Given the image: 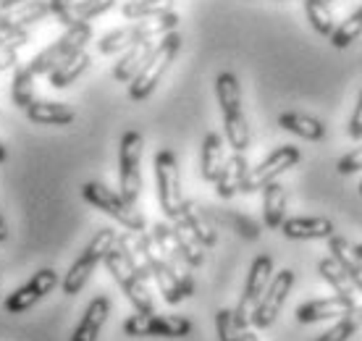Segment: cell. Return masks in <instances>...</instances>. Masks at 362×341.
Instances as JSON below:
<instances>
[{
  "mask_svg": "<svg viewBox=\"0 0 362 341\" xmlns=\"http://www.w3.org/2000/svg\"><path fill=\"white\" fill-rule=\"evenodd\" d=\"M294 270L291 268H284L279 273H273L271 284L268 289L263 291V296L257 299V305L252 310V318H250V325L257 328V331H265V328H271L276 323V318H279L281 307L286 302V296H289L291 287H294Z\"/></svg>",
  "mask_w": 362,
  "mask_h": 341,
  "instance_id": "10",
  "label": "cell"
},
{
  "mask_svg": "<svg viewBox=\"0 0 362 341\" xmlns=\"http://www.w3.org/2000/svg\"><path fill=\"white\" fill-rule=\"evenodd\" d=\"M192 331L194 325L184 315L136 313L124 320V333L132 339H187Z\"/></svg>",
  "mask_w": 362,
  "mask_h": 341,
  "instance_id": "9",
  "label": "cell"
},
{
  "mask_svg": "<svg viewBox=\"0 0 362 341\" xmlns=\"http://www.w3.org/2000/svg\"><path fill=\"white\" fill-rule=\"evenodd\" d=\"M92 40V24L90 21H76L71 27H66V32L55 42L40 50V53L27 63V69L35 76H42V74H50L55 66H61L66 58H71L74 53H79L87 47V42Z\"/></svg>",
  "mask_w": 362,
  "mask_h": 341,
  "instance_id": "6",
  "label": "cell"
},
{
  "mask_svg": "<svg viewBox=\"0 0 362 341\" xmlns=\"http://www.w3.org/2000/svg\"><path fill=\"white\" fill-rule=\"evenodd\" d=\"M50 13V0H29L16 8L0 11V29H29L37 21H45Z\"/></svg>",
  "mask_w": 362,
  "mask_h": 341,
  "instance_id": "18",
  "label": "cell"
},
{
  "mask_svg": "<svg viewBox=\"0 0 362 341\" xmlns=\"http://www.w3.org/2000/svg\"><path fill=\"white\" fill-rule=\"evenodd\" d=\"M168 233H171V242L179 250V255L189 262V268H199L205 262V247L187 229H181L179 224H168Z\"/></svg>",
  "mask_w": 362,
  "mask_h": 341,
  "instance_id": "28",
  "label": "cell"
},
{
  "mask_svg": "<svg viewBox=\"0 0 362 341\" xmlns=\"http://www.w3.org/2000/svg\"><path fill=\"white\" fill-rule=\"evenodd\" d=\"M6 158H8V153H6V144L0 142V163H6Z\"/></svg>",
  "mask_w": 362,
  "mask_h": 341,
  "instance_id": "46",
  "label": "cell"
},
{
  "mask_svg": "<svg viewBox=\"0 0 362 341\" xmlns=\"http://www.w3.org/2000/svg\"><path fill=\"white\" fill-rule=\"evenodd\" d=\"M360 195H362V181H360Z\"/></svg>",
  "mask_w": 362,
  "mask_h": 341,
  "instance_id": "48",
  "label": "cell"
},
{
  "mask_svg": "<svg viewBox=\"0 0 362 341\" xmlns=\"http://www.w3.org/2000/svg\"><path fill=\"white\" fill-rule=\"evenodd\" d=\"M299 161H302L299 147H294V144H281V147H276L263 163H257L255 168H250L245 184H242V195L263 192V187H268L271 181H279L281 173L294 168Z\"/></svg>",
  "mask_w": 362,
  "mask_h": 341,
  "instance_id": "11",
  "label": "cell"
},
{
  "mask_svg": "<svg viewBox=\"0 0 362 341\" xmlns=\"http://www.w3.org/2000/svg\"><path fill=\"white\" fill-rule=\"evenodd\" d=\"M179 27V13L176 11H165L160 16H150V18H139L136 24H129V40L132 45L134 42H142V40H160L168 32H176Z\"/></svg>",
  "mask_w": 362,
  "mask_h": 341,
  "instance_id": "21",
  "label": "cell"
},
{
  "mask_svg": "<svg viewBox=\"0 0 362 341\" xmlns=\"http://www.w3.org/2000/svg\"><path fill=\"white\" fill-rule=\"evenodd\" d=\"M92 63V55L87 50H79V53H74L71 58H66L61 66H55L53 71L47 74V79H50V87L53 90H66V87H71L74 81L79 79L87 69H90Z\"/></svg>",
  "mask_w": 362,
  "mask_h": 341,
  "instance_id": "27",
  "label": "cell"
},
{
  "mask_svg": "<svg viewBox=\"0 0 362 341\" xmlns=\"http://www.w3.org/2000/svg\"><path fill=\"white\" fill-rule=\"evenodd\" d=\"M317 273H320V279L326 281L336 294L354 296V284L349 281V276L341 270V265H339L334 258H323V260H317Z\"/></svg>",
  "mask_w": 362,
  "mask_h": 341,
  "instance_id": "31",
  "label": "cell"
},
{
  "mask_svg": "<svg viewBox=\"0 0 362 341\" xmlns=\"http://www.w3.org/2000/svg\"><path fill=\"white\" fill-rule=\"evenodd\" d=\"M228 221H231V226H234L245 239H260V233H263L260 231V226L255 224L252 218L242 216V213H228Z\"/></svg>",
  "mask_w": 362,
  "mask_h": 341,
  "instance_id": "38",
  "label": "cell"
},
{
  "mask_svg": "<svg viewBox=\"0 0 362 341\" xmlns=\"http://www.w3.org/2000/svg\"><path fill=\"white\" fill-rule=\"evenodd\" d=\"M35 74L27 69V63L24 66H16V71H13V81H11V100H13V105L18 110H27L32 103H35Z\"/></svg>",
  "mask_w": 362,
  "mask_h": 341,
  "instance_id": "29",
  "label": "cell"
},
{
  "mask_svg": "<svg viewBox=\"0 0 362 341\" xmlns=\"http://www.w3.org/2000/svg\"><path fill=\"white\" fill-rule=\"evenodd\" d=\"M171 3H173V0H171Z\"/></svg>",
  "mask_w": 362,
  "mask_h": 341,
  "instance_id": "50",
  "label": "cell"
},
{
  "mask_svg": "<svg viewBox=\"0 0 362 341\" xmlns=\"http://www.w3.org/2000/svg\"><path fill=\"white\" fill-rule=\"evenodd\" d=\"M281 233L286 239H299V242H313V239H328L334 236V221L326 216H294L281 224Z\"/></svg>",
  "mask_w": 362,
  "mask_h": 341,
  "instance_id": "16",
  "label": "cell"
},
{
  "mask_svg": "<svg viewBox=\"0 0 362 341\" xmlns=\"http://www.w3.org/2000/svg\"><path fill=\"white\" fill-rule=\"evenodd\" d=\"M21 3H29V0H0V11H8V8H16Z\"/></svg>",
  "mask_w": 362,
  "mask_h": 341,
  "instance_id": "44",
  "label": "cell"
},
{
  "mask_svg": "<svg viewBox=\"0 0 362 341\" xmlns=\"http://www.w3.org/2000/svg\"><path fill=\"white\" fill-rule=\"evenodd\" d=\"M216 98L223 113V132L234 153H247L250 147V121L242 108V84L234 71H221L216 76Z\"/></svg>",
  "mask_w": 362,
  "mask_h": 341,
  "instance_id": "1",
  "label": "cell"
},
{
  "mask_svg": "<svg viewBox=\"0 0 362 341\" xmlns=\"http://www.w3.org/2000/svg\"><path fill=\"white\" fill-rule=\"evenodd\" d=\"M103 262H105L108 273L113 276V281H116L118 287H121V291L127 294V299L132 302V307H134L136 313H145V315L155 313V302L150 289H147V279L132 265V260L121 252L118 244L110 247Z\"/></svg>",
  "mask_w": 362,
  "mask_h": 341,
  "instance_id": "3",
  "label": "cell"
},
{
  "mask_svg": "<svg viewBox=\"0 0 362 341\" xmlns=\"http://www.w3.org/2000/svg\"><path fill=\"white\" fill-rule=\"evenodd\" d=\"M286 187L281 181H271L268 187H263V221L268 229H281V224L286 221Z\"/></svg>",
  "mask_w": 362,
  "mask_h": 341,
  "instance_id": "25",
  "label": "cell"
},
{
  "mask_svg": "<svg viewBox=\"0 0 362 341\" xmlns=\"http://www.w3.org/2000/svg\"><path fill=\"white\" fill-rule=\"evenodd\" d=\"M273 258L271 255H257L250 265V273H247V284H245V291H242V299H239V305L234 307V318L239 328L247 331L250 328V318H252V310L257 305V299L263 296V291L268 289L273 279Z\"/></svg>",
  "mask_w": 362,
  "mask_h": 341,
  "instance_id": "12",
  "label": "cell"
},
{
  "mask_svg": "<svg viewBox=\"0 0 362 341\" xmlns=\"http://www.w3.org/2000/svg\"><path fill=\"white\" fill-rule=\"evenodd\" d=\"M239 341H260V339H257V333H252L250 328H247V331L242 333V339H239Z\"/></svg>",
  "mask_w": 362,
  "mask_h": 341,
  "instance_id": "45",
  "label": "cell"
},
{
  "mask_svg": "<svg viewBox=\"0 0 362 341\" xmlns=\"http://www.w3.org/2000/svg\"><path fill=\"white\" fill-rule=\"evenodd\" d=\"M16 53L18 50H0V71L13 69L16 66Z\"/></svg>",
  "mask_w": 362,
  "mask_h": 341,
  "instance_id": "42",
  "label": "cell"
},
{
  "mask_svg": "<svg viewBox=\"0 0 362 341\" xmlns=\"http://www.w3.org/2000/svg\"><path fill=\"white\" fill-rule=\"evenodd\" d=\"M155 42H158V40H142V42L129 45L127 50L121 53V58L116 61V66H113V79L124 81V84H129V81L134 79L136 74H139V69L145 66V61L150 58V53H153Z\"/></svg>",
  "mask_w": 362,
  "mask_h": 341,
  "instance_id": "22",
  "label": "cell"
},
{
  "mask_svg": "<svg viewBox=\"0 0 362 341\" xmlns=\"http://www.w3.org/2000/svg\"><path fill=\"white\" fill-rule=\"evenodd\" d=\"M113 6H116V0H76L66 16L64 27H71L76 21H92V18L108 13Z\"/></svg>",
  "mask_w": 362,
  "mask_h": 341,
  "instance_id": "33",
  "label": "cell"
},
{
  "mask_svg": "<svg viewBox=\"0 0 362 341\" xmlns=\"http://www.w3.org/2000/svg\"><path fill=\"white\" fill-rule=\"evenodd\" d=\"M173 224H179L181 229H187L205 250H208V247H216V242H218L216 226H213V221H210L208 210H202L194 200H187V202H184L179 218H176Z\"/></svg>",
  "mask_w": 362,
  "mask_h": 341,
  "instance_id": "15",
  "label": "cell"
},
{
  "mask_svg": "<svg viewBox=\"0 0 362 341\" xmlns=\"http://www.w3.org/2000/svg\"><path fill=\"white\" fill-rule=\"evenodd\" d=\"M357 305L354 302V296H341V294H334V296H326V299H313V302H305V305L297 307V323H320V320H334V318H341L346 315L352 307Z\"/></svg>",
  "mask_w": 362,
  "mask_h": 341,
  "instance_id": "14",
  "label": "cell"
},
{
  "mask_svg": "<svg viewBox=\"0 0 362 341\" xmlns=\"http://www.w3.org/2000/svg\"><path fill=\"white\" fill-rule=\"evenodd\" d=\"M8 239V221H6V213H3V207H0V244Z\"/></svg>",
  "mask_w": 362,
  "mask_h": 341,
  "instance_id": "43",
  "label": "cell"
},
{
  "mask_svg": "<svg viewBox=\"0 0 362 341\" xmlns=\"http://www.w3.org/2000/svg\"><path fill=\"white\" fill-rule=\"evenodd\" d=\"M155 184H158V202L165 218L176 221L181 207L187 202L184 187H181V170L173 150H160L155 155Z\"/></svg>",
  "mask_w": 362,
  "mask_h": 341,
  "instance_id": "8",
  "label": "cell"
},
{
  "mask_svg": "<svg viewBox=\"0 0 362 341\" xmlns=\"http://www.w3.org/2000/svg\"><path fill=\"white\" fill-rule=\"evenodd\" d=\"M362 328V307L354 305L346 315H341V320L336 325H331L326 333H320L317 341H349L354 333Z\"/></svg>",
  "mask_w": 362,
  "mask_h": 341,
  "instance_id": "32",
  "label": "cell"
},
{
  "mask_svg": "<svg viewBox=\"0 0 362 341\" xmlns=\"http://www.w3.org/2000/svg\"><path fill=\"white\" fill-rule=\"evenodd\" d=\"M349 137L354 142H362V90L357 95V103H354L352 118H349Z\"/></svg>",
  "mask_w": 362,
  "mask_h": 341,
  "instance_id": "40",
  "label": "cell"
},
{
  "mask_svg": "<svg viewBox=\"0 0 362 341\" xmlns=\"http://www.w3.org/2000/svg\"><path fill=\"white\" fill-rule=\"evenodd\" d=\"M165 11H171V0H127L121 6V16L129 21H139V18L160 16Z\"/></svg>",
  "mask_w": 362,
  "mask_h": 341,
  "instance_id": "34",
  "label": "cell"
},
{
  "mask_svg": "<svg viewBox=\"0 0 362 341\" xmlns=\"http://www.w3.org/2000/svg\"><path fill=\"white\" fill-rule=\"evenodd\" d=\"M247 173H250V163H247L245 153H231L226 155V163L218 173L216 179V192L218 197L231 200L234 195L242 192V184H245Z\"/></svg>",
  "mask_w": 362,
  "mask_h": 341,
  "instance_id": "19",
  "label": "cell"
},
{
  "mask_svg": "<svg viewBox=\"0 0 362 341\" xmlns=\"http://www.w3.org/2000/svg\"><path fill=\"white\" fill-rule=\"evenodd\" d=\"M279 126L284 132H289V134L299 137V139H308V142H323L328 132L320 118L299 113V110H284L279 116Z\"/></svg>",
  "mask_w": 362,
  "mask_h": 341,
  "instance_id": "20",
  "label": "cell"
},
{
  "mask_svg": "<svg viewBox=\"0 0 362 341\" xmlns=\"http://www.w3.org/2000/svg\"><path fill=\"white\" fill-rule=\"evenodd\" d=\"M29 42V29H0V50H18Z\"/></svg>",
  "mask_w": 362,
  "mask_h": 341,
  "instance_id": "37",
  "label": "cell"
},
{
  "mask_svg": "<svg viewBox=\"0 0 362 341\" xmlns=\"http://www.w3.org/2000/svg\"><path fill=\"white\" fill-rule=\"evenodd\" d=\"M108 315H110V299L105 294L95 296L90 305H87V310H84L82 320L74 328L71 341H98L103 325L108 320Z\"/></svg>",
  "mask_w": 362,
  "mask_h": 341,
  "instance_id": "17",
  "label": "cell"
},
{
  "mask_svg": "<svg viewBox=\"0 0 362 341\" xmlns=\"http://www.w3.org/2000/svg\"><path fill=\"white\" fill-rule=\"evenodd\" d=\"M328 250H331V258H334V260L341 265V270L349 276V281L354 284V289H360L362 291V260L354 255L352 244L346 242L344 236L334 233V236H328Z\"/></svg>",
  "mask_w": 362,
  "mask_h": 341,
  "instance_id": "26",
  "label": "cell"
},
{
  "mask_svg": "<svg viewBox=\"0 0 362 341\" xmlns=\"http://www.w3.org/2000/svg\"><path fill=\"white\" fill-rule=\"evenodd\" d=\"M360 35H362V6L354 11L352 16H346L341 24H336L334 35L328 37V40H331V45H334L336 50H344V47L352 45Z\"/></svg>",
  "mask_w": 362,
  "mask_h": 341,
  "instance_id": "35",
  "label": "cell"
},
{
  "mask_svg": "<svg viewBox=\"0 0 362 341\" xmlns=\"http://www.w3.org/2000/svg\"><path fill=\"white\" fill-rule=\"evenodd\" d=\"M116 239H118L116 229H100V231L92 236L90 244L84 247L82 255H79V258L74 260L71 268H69V273L61 279V289H64L66 296L79 294V291L87 287L90 276L98 270L100 262L105 260V255H108V250L116 244Z\"/></svg>",
  "mask_w": 362,
  "mask_h": 341,
  "instance_id": "4",
  "label": "cell"
},
{
  "mask_svg": "<svg viewBox=\"0 0 362 341\" xmlns=\"http://www.w3.org/2000/svg\"><path fill=\"white\" fill-rule=\"evenodd\" d=\"M61 284V276H58V270L53 268H40L32 276V279L24 284V287L13 289L8 296H6V313H13V315H21L27 313L29 307H35L40 299H45L55 287Z\"/></svg>",
  "mask_w": 362,
  "mask_h": 341,
  "instance_id": "13",
  "label": "cell"
},
{
  "mask_svg": "<svg viewBox=\"0 0 362 341\" xmlns=\"http://www.w3.org/2000/svg\"><path fill=\"white\" fill-rule=\"evenodd\" d=\"M305 3V13H308L310 27L315 29L320 37H331L336 29L334 8L328 0H302Z\"/></svg>",
  "mask_w": 362,
  "mask_h": 341,
  "instance_id": "30",
  "label": "cell"
},
{
  "mask_svg": "<svg viewBox=\"0 0 362 341\" xmlns=\"http://www.w3.org/2000/svg\"><path fill=\"white\" fill-rule=\"evenodd\" d=\"M216 333H218V341H239L242 339V328L236 323L234 318V310L231 307H221L216 313Z\"/></svg>",
  "mask_w": 362,
  "mask_h": 341,
  "instance_id": "36",
  "label": "cell"
},
{
  "mask_svg": "<svg viewBox=\"0 0 362 341\" xmlns=\"http://www.w3.org/2000/svg\"><path fill=\"white\" fill-rule=\"evenodd\" d=\"M354 255H357V258L362 260V244H357V247H354Z\"/></svg>",
  "mask_w": 362,
  "mask_h": 341,
  "instance_id": "47",
  "label": "cell"
},
{
  "mask_svg": "<svg viewBox=\"0 0 362 341\" xmlns=\"http://www.w3.org/2000/svg\"><path fill=\"white\" fill-rule=\"evenodd\" d=\"M336 170H339V173H344V176H352V173L362 170V144L360 147H354L352 153H346L341 161L336 163Z\"/></svg>",
  "mask_w": 362,
  "mask_h": 341,
  "instance_id": "39",
  "label": "cell"
},
{
  "mask_svg": "<svg viewBox=\"0 0 362 341\" xmlns=\"http://www.w3.org/2000/svg\"><path fill=\"white\" fill-rule=\"evenodd\" d=\"M142 147L145 139L136 129H129L121 137L118 144V189H121V197L136 205V200L142 195Z\"/></svg>",
  "mask_w": 362,
  "mask_h": 341,
  "instance_id": "7",
  "label": "cell"
},
{
  "mask_svg": "<svg viewBox=\"0 0 362 341\" xmlns=\"http://www.w3.org/2000/svg\"><path fill=\"white\" fill-rule=\"evenodd\" d=\"M226 163V147H223V137L218 132H208L202 139V158H199V168H202V179L216 184L218 173Z\"/></svg>",
  "mask_w": 362,
  "mask_h": 341,
  "instance_id": "24",
  "label": "cell"
},
{
  "mask_svg": "<svg viewBox=\"0 0 362 341\" xmlns=\"http://www.w3.org/2000/svg\"><path fill=\"white\" fill-rule=\"evenodd\" d=\"M328 3H334V0H328Z\"/></svg>",
  "mask_w": 362,
  "mask_h": 341,
  "instance_id": "49",
  "label": "cell"
},
{
  "mask_svg": "<svg viewBox=\"0 0 362 341\" xmlns=\"http://www.w3.org/2000/svg\"><path fill=\"white\" fill-rule=\"evenodd\" d=\"M24 113H27L29 121L37 126H69V124H74V118H76L71 105L53 103V100H35Z\"/></svg>",
  "mask_w": 362,
  "mask_h": 341,
  "instance_id": "23",
  "label": "cell"
},
{
  "mask_svg": "<svg viewBox=\"0 0 362 341\" xmlns=\"http://www.w3.org/2000/svg\"><path fill=\"white\" fill-rule=\"evenodd\" d=\"M82 197L84 202L98 207L100 213H105L116 224L124 226L127 231H145L147 218L136 210V205H132V202L121 197V192H113V189H108L100 181H87V184H82Z\"/></svg>",
  "mask_w": 362,
  "mask_h": 341,
  "instance_id": "5",
  "label": "cell"
},
{
  "mask_svg": "<svg viewBox=\"0 0 362 341\" xmlns=\"http://www.w3.org/2000/svg\"><path fill=\"white\" fill-rule=\"evenodd\" d=\"M181 50V35L179 32H168L155 42L153 53L145 61V66L139 69L134 79L129 81V100L132 103H142L155 92V87L160 84L165 71L171 69V63L176 61V55Z\"/></svg>",
  "mask_w": 362,
  "mask_h": 341,
  "instance_id": "2",
  "label": "cell"
},
{
  "mask_svg": "<svg viewBox=\"0 0 362 341\" xmlns=\"http://www.w3.org/2000/svg\"><path fill=\"white\" fill-rule=\"evenodd\" d=\"M76 3V0H50V8H53V16L64 24L66 16H69V11H71V6Z\"/></svg>",
  "mask_w": 362,
  "mask_h": 341,
  "instance_id": "41",
  "label": "cell"
}]
</instances>
